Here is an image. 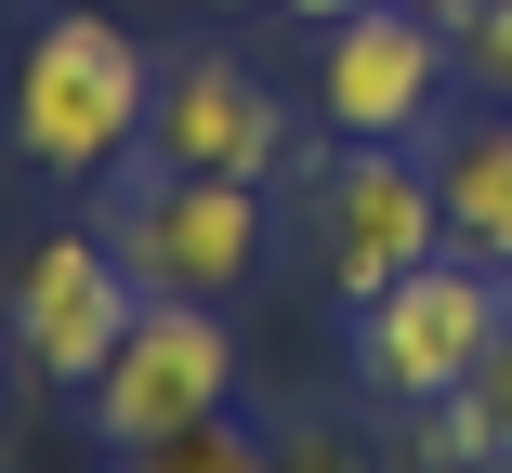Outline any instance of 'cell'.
Masks as SVG:
<instances>
[{
  "instance_id": "2e32d148",
  "label": "cell",
  "mask_w": 512,
  "mask_h": 473,
  "mask_svg": "<svg viewBox=\"0 0 512 473\" xmlns=\"http://www.w3.org/2000/svg\"><path fill=\"white\" fill-rule=\"evenodd\" d=\"M407 14H460V0H407Z\"/></svg>"
},
{
  "instance_id": "277c9868",
  "label": "cell",
  "mask_w": 512,
  "mask_h": 473,
  "mask_svg": "<svg viewBox=\"0 0 512 473\" xmlns=\"http://www.w3.org/2000/svg\"><path fill=\"white\" fill-rule=\"evenodd\" d=\"M499 316H512L499 276L434 250L421 276H394L381 303H355V382H368V395H394V408H447L473 368H486Z\"/></svg>"
},
{
  "instance_id": "8992f818",
  "label": "cell",
  "mask_w": 512,
  "mask_h": 473,
  "mask_svg": "<svg viewBox=\"0 0 512 473\" xmlns=\"http://www.w3.org/2000/svg\"><path fill=\"white\" fill-rule=\"evenodd\" d=\"M132 316H145V290H132V263L92 237V224H53L14 263V355L40 368V382H66V395L106 382V355L132 342Z\"/></svg>"
},
{
  "instance_id": "6da1fadb",
  "label": "cell",
  "mask_w": 512,
  "mask_h": 473,
  "mask_svg": "<svg viewBox=\"0 0 512 473\" xmlns=\"http://www.w3.org/2000/svg\"><path fill=\"white\" fill-rule=\"evenodd\" d=\"M145 119H158L145 40H132L119 14H79V0L40 14L27 53H14V79H0V132H14V158L53 171V184H106V171L145 145Z\"/></svg>"
},
{
  "instance_id": "3957f363",
  "label": "cell",
  "mask_w": 512,
  "mask_h": 473,
  "mask_svg": "<svg viewBox=\"0 0 512 473\" xmlns=\"http://www.w3.org/2000/svg\"><path fill=\"white\" fill-rule=\"evenodd\" d=\"M302 237H316L342 303H381L394 276H421L447 250V184L421 158H394V145H342V158H316V184H302Z\"/></svg>"
},
{
  "instance_id": "4fadbf2b",
  "label": "cell",
  "mask_w": 512,
  "mask_h": 473,
  "mask_svg": "<svg viewBox=\"0 0 512 473\" xmlns=\"http://www.w3.org/2000/svg\"><path fill=\"white\" fill-rule=\"evenodd\" d=\"M276 473H368V460H355L342 434H289V447H276Z\"/></svg>"
},
{
  "instance_id": "52a82bcc",
  "label": "cell",
  "mask_w": 512,
  "mask_h": 473,
  "mask_svg": "<svg viewBox=\"0 0 512 473\" xmlns=\"http://www.w3.org/2000/svg\"><path fill=\"white\" fill-rule=\"evenodd\" d=\"M447 14H407V0H368V14H342V27H316L329 53H316V106H329V132L342 145H407L434 119V92H447V40H434Z\"/></svg>"
},
{
  "instance_id": "7c38bea8",
  "label": "cell",
  "mask_w": 512,
  "mask_h": 473,
  "mask_svg": "<svg viewBox=\"0 0 512 473\" xmlns=\"http://www.w3.org/2000/svg\"><path fill=\"white\" fill-rule=\"evenodd\" d=\"M119 473H276V447H250L237 421H197V434H171V447H132Z\"/></svg>"
},
{
  "instance_id": "9a60e30c",
  "label": "cell",
  "mask_w": 512,
  "mask_h": 473,
  "mask_svg": "<svg viewBox=\"0 0 512 473\" xmlns=\"http://www.w3.org/2000/svg\"><path fill=\"white\" fill-rule=\"evenodd\" d=\"M197 14H263V0H197Z\"/></svg>"
},
{
  "instance_id": "9c48e42d",
  "label": "cell",
  "mask_w": 512,
  "mask_h": 473,
  "mask_svg": "<svg viewBox=\"0 0 512 473\" xmlns=\"http://www.w3.org/2000/svg\"><path fill=\"white\" fill-rule=\"evenodd\" d=\"M434 184H447V250L512 263V106H499V119H473V132L434 158Z\"/></svg>"
},
{
  "instance_id": "8fae6325",
  "label": "cell",
  "mask_w": 512,
  "mask_h": 473,
  "mask_svg": "<svg viewBox=\"0 0 512 473\" xmlns=\"http://www.w3.org/2000/svg\"><path fill=\"white\" fill-rule=\"evenodd\" d=\"M447 53H460V79L486 92V106H512V0H460V14H447Z\"/></svg>"
},
{
  "instance_id": "30bf717a",
  "label": "cell",
  "mask_w": 512,
  "mask_h": 473,
  "mask_svg": "<svg viewBox=\"0 0 512 473\" xmlns=\"http://www.w3.org/2000/svg\"><path fill=\"white\" fill-rule=\"evenodd\" d=\"M421 447L460 460V473H499V460H512V316H499V342H486L473 382H460L447 408H421Z\"/></svg>"
},
{
  "instance_id": "ba28073f",
  "label": "cell",
  "mask_w": 512,
  "mask_h": 473,
  "mask_svg": "<svg viewBox=\"0 0 512 473\" xmlns=\"http://www.w3.org/2000/svg\"><path fill=\"white\" fill-rule=\"evenodd\" d=\"M145 158L224 171V184H276V158H289V106H276V92H263L237 53H171V66H158Z\"/></svg>"
},
{
  "instance_id": "7a4b0ae2",
  "label": "cell",
  "mask_w": 512,
  "mask_h": 473,
  "mask_svg": "<svg viewBox=\"0 0 512 473\" xmlns=\"http://www.w3.org/2000/svg\"><path fill=\"white\" fill-rule=\"evenodd\" d=\"M92 237L132 263L145 303H237L263 276V184L184 171V158H119L92 184Z\"/></svg>"
},
{
  "instance_id": "5bb4252c",
  "label": "cell",
  "mask_w": 512,
  "mask_h": 473,
  "mask_svg": "<svg viewBox=\"0 0 512 473\" xmlns=\"http://www.w3.org/2000/svg\"><path fill=\"white\" fill-rule=\"evenodd\" d=\"M289 14H302V27H342V14H368V0H289Z\"/></svg>"
},
{
  "instance_id": "5b68a950",
  "label": "cell",
  "mask_w": 512,
  "mask_h": 473,
  "mask_svg": "<svg viewBox=\"0 0 512 473\" xmlns=\"http://www.w3.org/2000/svg\"><path fill=\"white\" fill-rule=\"evenodd\" d=\"M224 395H237L224 303H145L132 342L106 355V382H92V434H106V460H132V447H171L197 421H224Z\"/></svg>"
}]
</instances>
